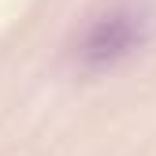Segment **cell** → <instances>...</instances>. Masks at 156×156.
Here are the masks:
<instances>
[{
	"instance_id": "obj_1",
	"label": "cell",
	"mask_w": 156,
	"mask_h": 156,
	"mask_svg": "<svg viewBox=\"0 0 156 156\" xmlns=\"http://www.w3.org/2000/svg\"><path fill=\"white\" fill-rule=\"evenodd\" d=\"M149 41V15L141 8L115 4L89 19L86 30L74 41V63L82 71H108L115 63H123L126 56H134Z\"/></svg>"
}]
</instances>
